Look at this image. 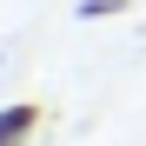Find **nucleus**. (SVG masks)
I'll use <instances>...</instances> for the list:
<instances>
[{
	"label": "nucleus",
	"instance_id": "obj_2",
	"mask_svg": "<svg viewBox=\"0 0 146 146\" xmlns=\"http://www.w3.org/2000/svg\"><path fill=\"white\" fill-rule=\"evenodd\" d=\"M133 0H80V20H106V13H126Z\"/></svg>",
	"mask_w": 146,
	"mask_h": 146
},
{
	"label": "nucleus",
	"instance_id": "obj_1",
	"mask_svg": "<svg viewBox=\"0 0 146 146\" xmlns=\"http://www.w3.org/2000/svg\"><path fill=\"white\" fill-rule=\"evenodd\" d=\"M40 133V100H13L0 106V146H27Z\"/></svg>",
	"mask_w": 146,
	"mask_h": 146
}]
</instances>
